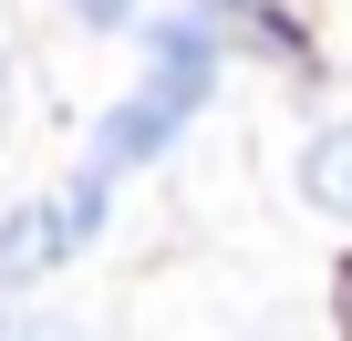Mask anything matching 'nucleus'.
Segmentation results:
<instances>
[{
  "label": "nucleus",
  "instance_id": "f257e3e1",
  "mask_svg": "<svg viewBox=\"0 0 352 341\" xmlns=\"http://www.w3.org/2000/svg\"><path fill=\"white\" fill-rule=\"evenodd\" d=\"M135 42H145V83L176 104V114H197L208 93H218V21L208 11H166V21H135Z\"/></svg>",
  "mask_w": 352,
  "mask_h": 341
},
{
  "label": "nucleus",
  "instance_id": "f03ea898",
  "mask_svg": "<svg viewBox=\"0 0 352 341\" xmlns=\"http://www.w3.org/2000/svg\"><path fill=\"white\" fill-rule=\"evenodd\" d=\"M176 124H187V114H176V104L145 83V93H124V104H104V114H94V165H104V176H145V165H166V155H176Z\"/></svg>",
  "mask_w": 352,
  "mask_h": 341
},
{
  "label": "nucleus",
  "instance_id": "7ed1b4c3",
  "mask_svg": "<svg viewBox=\"0 0 352 341\" xmlns=\"http://www.w3.org/2000/svg\"><path fill=\"white\" fill-rule=\"evenodd\" d=\"M42 269H63V248H52V207H11V217H0V300L32 290Z\"/></svg>",
  "mask_w": 352,
  "mask_h": 341
},
{
  "label": "nucleus",
  "instance_id": "20e7f679",
  "mask_svg": "<svg viewBox=\"0 0 352 341\" xmlns=\"http://www.w3.org/2000/svg\"><path fill=\"white\" fill-rule=\"evenodd\" d=\"M300 197H311L321 217H352V124H321V134L300 145Z\"/></svg>",
  "mask_w": 352,
  "mask_h": 341
},
{
  "label": "nucleus",
  "instance_id": "39448f33",
  "mask_svg": "<svg viewBox=\"0 0 352 341\" xmlns=\"http://www.w3.org/2000/svg\"><path fill=\"white\" fill-rule=\"evenodd\" d=\"M104 217H114V176H104V165H83V176L63 187V207H52V248L83 259V248L104 238Z\"/></svg>",
  "mask_w": 352,
  "mask_h": 341
},
{
  "label": "nucleus",
  "instance_id": "423d86ee",
  "mask_svg": "<svg viewBox=\"0 0 352 341\" xmlns=\"http://www.w3.org/2000/svg\"><path fill=\"white\" fill-rule=\"evenodd\" d=\"M73 21H83V32H135L145 11H135V0H73Z\"/></svg>",
  "mask_w": 352,
  "mask_h": 341
},
{
  "label": "nucleus",
  "instance_id": "0eeeda50",
  "mask_svg": "<svg viewBox=\"0 0 352 341\" xmlns=\"http://www.w3.org/2000/svg\"><path fill=\"white\" fill-rule=\"evenodd\" d=\"M0 104H11V62H0Z\"/></svg>",
  "mask_w": 352,
  "mask_h": 341
}]
</instances>
